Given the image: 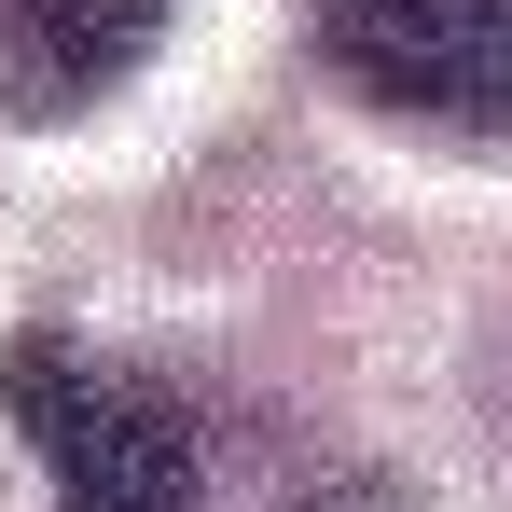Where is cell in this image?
<instances>
[{
	"mask_svg": "<svg viewBox=\"0 0 512 512\" xmlns=\"http://www.w3.org/2000/svg\"><path fill=\"white\" fill-rule=\"evenodd\" d=\"M0 416L42 443L56 512H194V416L70 333H0Z\"/></svg>",
	"mask_w": 512,
	"mask_h": 512,
	"instance_id": "cell-1",
	"label": "cell"
},
{
	"mask_svg": "<svg viewBox=\"0 0 512 512\" xmlns=\"http://www.w3.org/2000/svg\"><path fill=\"white\" fill-rule=\"evenodd\" d=\"M319 56L402 125L512 139V0H319Z\"/></svg>",
	"mask_w": 512,
	"mask_h": 512,
	"instance_id": "cell-2",
	"label": "cell"
},
{
	"mask_svg": "<svg viewBox=\"0 0 512 512\" xmlns=\"http://www.w3.org/2000/svg\"><path fill=\"white\" fill-rule=\"evenodd\" d=\"M167 0H0V125H70L153 56Z\"/></svg>",
	"mask_w": 512,
	"mask_h": 512,
	"instance_id": "cell-3",
	"label": "cell"
},
{
	"mask_svg": "<svg viewBox=\"0 0 512 512\" xmlns=\"http://www.w3.org/2000/svg\"><path fill=\"white\" fill-rule=\"evenodd\" d=\"M291 512H416L388 471H360V485H319V499H291Z\"/></svg>",
	"mask_w": 512,
	"mask_h": 512,
	"instance_id": "cell-4",
	"label": "cell"
}]
</instances>
